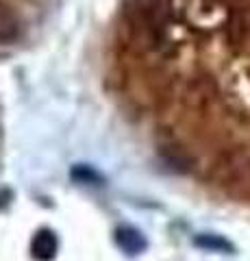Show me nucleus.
<instances>
[{"label": "nucleus", "mask_w": 250, "mask_h": 261, "mask_svg": "<svg viewBox=\"0 0 250 261\" xmlns=\"http://www.w3.org/2000/svg\"><path fill=\"white\" fill-rule=\"evenodd\" d=\"M116 244H118V248L126 252V255H140V252H144L148 248V242L146 238L142 235V231H137V228L133 226H118L116 228Z\"/></svg>", "instance_id": "3"}, {"label": "nucleus", "mask_w": 250, "mask_h": 261, "mask_svg": "<svg viewBox=\"0 0 250 261\" xmlns=\"http://www.w3.org/2000/svg\"><path fill=\"white\" fill-rule=\"evenodd\" d=\"M135 24L150 42H159L165 35L172 18V0H133Z\"/></svg>", "instance_id": "1"}, {"label": "nucleus", "mask_w": 250, "mask_h": 261, "mask_svg": "<svg viewBox=\"0 0 250 261\" xmlns=\"http://www.w3.org/2000/svg\"><path fill=\"white\" fill-rule=\"evenodd\" d=\"M198 248H205V250H211V252H235V246L224 240L222 235H211V233H205V235H198L193 240Z\"/></svg>", "instance_id": "4"}, {"label": "nucleus", "mask_w": 250, "mask_h": 261, "mask_svg": "<svg viewBox=\"0 0 250 261\" xmlns=\"http://www.w3.org/2000/svg\"><path fill=\"white\" fill-rule=\"evenodd\" d=\"M70 176L74 183L83 185H102V174L96 172L92 166H74L70 170Z\"/></svg>", "instance_id": "6"}, {"label": "nucleus", "mask_w": 250, "mask_h": 261, "mask_svg": "<svg viewBox=\"0 0 250 261\" xmlns=\"http://www.w3.org/2000/svg\"><path fill=\"white\" fill-rule=\"evenodd\" d=\"M15 35H18V22H15V18L7 7L0 5V44L11 42Z\"/></svg>", "instance_id": "5"}, {"label": "nucleus", "mask_w": 250, "mask_h": 261, "mask_svg": "<svg viewBox=\"0 0 250 261\" xmlns=\"http://www.w3.org/2000/svg\"><path fill=\"white\" fill-rule=\"evenodd\" d=\"M59 250V240L54 231L50 228H39V231L33 235V242H31V255L37 261H52L57 257Z\"/></svg>", "instance_id": "2"}]
</instances>
